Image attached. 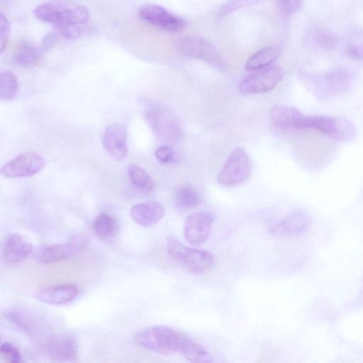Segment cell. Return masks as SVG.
<instances>
[{"label": "cell", "mask_w": 363, "mask_h": 363, "mask_svg": "<svg viewBox=\"0 0 363 363\" xmlns=\"http://www.w3.org/2000/svg\"><path fill=\"white\" fill-rule=\"evenodd\" d=\"M35 14L38 19L51 24L66 40L80 38L90 19L85 6L69 0H51L39 6Z\"/></svg>", "instance_id": "obj_1"}, {"label": "cell", "mask_w": 363, "mask_h": 363, "mask_svg": "<svg viewBox=\"0 0 363 363\" xmlns=\"http://www.w3.org/2000/svg\"><path fill=\"white\" fill-rule=\"evenodd\" d=\"M301 80L307 89L322 101L330 100L345 93L352 83V75L348 69H336L320 75L303 72Z\"/></svg>", "instance_id": "obj_2"}, {"label": "cell", "mask_w": 363, "mask_h": 363, "mask_svg": "<svg viewBox=\"0 0 363 363\" xmlns=\"http://www.w3.org/2000/svg\"><path fill=\"white\" fill-rule=\"evenodd\" d=\"M184 336L172 328L153 326L141 330L135 336V341L148 351L169 356L180 352Z\"/></svg>", "instance_id": "obj_3"}, {"label": "cell", "mask_w": 363, "mask_h": 363, "mask_svg": "<svg viewBox=\"0 0 363 363\" xmlns=\"http://www.w3.org/2000/svg\"><path fill=\"white\" fill-rule=\"evenodd\" d=\"M167 251L172 260L191 273H206L214 267V258L210 253L188 247L175 238H168Z\"/></svg>", "instance_id": "obj_4"}, {"label": "cell", "mask_w": 363, "mask_h": 363, "mask_svg": "<svg viewBox=\"0 0 363 363\" xmlns=\"http://www.w3.org/2000/svg\"><path fill=\"white\" fill-rule=\"evenodd\" d=\"M145 118L156 137L166 144L178 143L183 131L178 119L167 108L153 105L145 111Z\"/></svg>", "instance_id": "obj_5"}, {"label": "cell", "mask_w": 363, "mask_h": 363, "mask_svg": "<svg viewBox=\"0 0 363 363\" xmlns=\"http://www.w3.org/2000/svg\"><path fill=\"white\" fill-rule=\"evenodd\" d=\"M177 48L182 55L203 61L217 70H223L225 68L219 51L207 40L194 36L182 37L178 40Z\"/></svg>", "instance_id": "obj_6"}, {"label": "cell", "mask_w": 363, "mask_h": 363, "mask_svg": "<svg viewBox=\"0 0 363 363\" xmlns=\"http://www.w3.org/2000/svg\"><path fill=\"white\" fill-rule=\"evenodd\" d=\"M251 174V163L247 153L237 149L230 154L217 179L221 185L233 187L244 183Z\"/></svg>", "instance_id": "obj_7"}, {"label": "cell", "mask_w": 363, "mask_h": 363, "mask_svg": "<svg viewBox=\"0 0 363 363\" xmlns=\"http://www.w3.org/2000/svg\"><path fill=\"white\" fill-rule=\"evenodd\" d=\"M312 128L339 142H348L356 135L355 126L346 118L312 116Z\"/></svg>", "instance_id": "obj_8"}, {"label": "cell", "mask_w": 363, "mask_h": 363, "mask_svg": "<svg viewBox=\"0 0 363 363\" xmlns=\"http://www.w3.org/2000/svg\"><path fill=\"white\" fill-rule=\"evenodd\" d=\"M214 221V214L207 211L189 215L184 224V236L187 242L194 247L205 244L211 235Z\"/></svg>", "instance_id": "obj_9"}, {"label": "cell", "mask_w": 363, "mask_h": 363, "mask_svg": "<svg viewBox=\"0 0 363 363\" xmlns=\"http://www.w3.org/2000/svg\"><path fill=\"white\" fill-rule=\"evenodd\" d=\"M87 238L83 235H76L63 244H58L41 248L37 255V260L45 265L70 258L85 250Z\"/></svg>", "instance_id": "obj_10"}, {"label": "cell", "mask_w": 363, "mask_h": 363, "mask_svg": "<svg viewBox=\"0 0 363 363\" xmlns=\"http://www.w3.org/2000/svg\"><path fill=\"white\" fill-rule=\"evenodd\" d=\"M46 164V160L40 154L25 153L6 164L1 174L8 178L31 177L42 171Z\"/></svg>", "instance_id": "obj_11"}, {"label": "cell", "mask_w": 363, "mask_h": 363, "mask_svg": "<svg viewBox=\"0 0 363 363\" xmlns=\"http://www.w3.org/2000/svg\"><path fill=\"white\" fill-rule=\"evenodd\" d=\"M284 71L280 66L260 70L244 79L239 85L243 94H262L274 90L282 81Z\"/></svg>", "instance_id": "obj_12"}, {"label": "cell", "mask_w": 363, "mask_h": 363, "mask_svg": "<svg viewBox=\"0 0 363 363\" xmlns=\"http://www.w3.org/2000/svg\"><path fill=\"white\" fill-rule=\"evenodd\" d=\"M140 16L146 22L168 31L180 32L186 26L183 19L156 5L142 8Z\"/></svg>", "instance_id": "obj_13"}, {"label": "cell", "mask_w": 363, "mask_h": 363, "mask_svg": "<svg viewBox=\"0 0 363 363\" xmlns=\"http://www.w3.org/2000/svg\"><path fill=\"white\" fill-rule=\"evenodd\" d=\"M270 118L276 126L281 128H312V116L307 115L292 107L274 106L270 111Z\"/></svg>", "instance_id": "obj_14"}, {"label": "cell", "mask_w": 363, "mask_h": 363, "mask_svg": "<svg viewBox=\"0 0 363 363\" xmlns=\"http://www.w3.org/2000/svg\"><path fill=\"white\" fill-rule=\"evenodd\" d=\"M103 144L106 151L116 160H124L128 153L127 132L121 124H112L105 130Z\"/></svg>", "instance_id": "obj_15"}, {"label": "cell", "mask_w": 363, "mask_h": 363, "mask_svg": "<svg viewBox=\"0 0 363 363\" xmlns=\"http://www.w3.org/2000/svg\"><path fill=\"white\" fill-rule=\"evenodd\" d=\"M45 351L52 360L58 362L74 360L78 348L76 339L68 334L53 336L47 342Z\"/></svg>", "instance_id": "obj_16"}, {"label": "cell", "mask_w": 363, "mask_h": 363, "mask_svg": "<svg viewBox=\"0 0 363 363\" xmlns=\"http://www.w3.org/2000/svg\"><path fill=\"white\" fill-rule=\"evenodd\" d=\"M79 294L76 285L63 284L42 289L37 298L43 303L51 305H63L73 302Z\"/></svg>", "instance_id": "obj_17"}, {"label": "cell", "mask_w": 363, "mask_h": 363, "mask_svg": "<svg viewBox=\"0 0 363 363\" xmlns=\"http://www.w3.org/2000/svg\"><path fill=\"white\" fill-rule=\"evenodd\" d=\"M164 209L155 202H144L131 208L130 215L140 226L149 228L157 224L164 217Z\"/></svg>", "instance_id": "obj_18"}, {"label": "cell", "mask_w": 363, "mask_h": 363, "mask_svg": "<svg viewBox=\"0 0 363 363\" xmlns=\"http://www.w3.org/2000/svg\"><path fill=\"white\" fill-rule=\"evenodd\" d=\"M32 251L33 245L28 238L19 234H14L6 242L4 255L8 262L16 264L26 260Z\"/></svg>", "instance_id": "obj_19"}, {"label": "cell", "mask_w": 363, "mask_h": 363, "mask_svg": "<svg viewBox=\"0 0 363 363\" xmlns=\"http://www.w3.org/2000/svg\"><path fill=\"white\" fill-rule=\"evenodd\" d=\"M310 223L308 217L304 212H293L274 227L273 232L280 235H298L305 232Z\"/></svg>", "instance_id": "obj_20"}, {"label": "cell", "mask_w": 363, "mask_h": 363, "mask_svg": "<svg viewBox=\"0 0 363 363\" xmlns=\"http://www.w3.org/2000/svg\"><path fill=\"white\" fill-rule=\"evenodd\" d=\"M187 361L192 363H207L212 361V355L201 344L184 336L180 352Z\"/></svg>", "instance_id": "obj_21"}, {"label": "cell", "mask_w": 363, "mask_h": 363, "mask_svg": "<svg viewBox=\"0 0 363 363\" xmlns=\"http://www.w3.org/2000/svg\"><path fill=\"white\" fill-rule=\"evenodd\" d=\"M175 205L183 210H189L196 208L202 203V196L199 191L188 185L178 187L174 193Z\"/></svg>", "instance_id": "obj_22"}, {"label": "cell", "mask_w": 363, "mask_h": 363, "mask_svg": "<svg viewBox=\"0 0 363 363\" xmlns=\"http://www.w3.org/2000/svg\"><path fill=\"white\" fill-rule=\"evenodd\" d=\"M280 49L277 47L263 48L253 54L246 62L249 71H260L269 67L278 58Z\"/></svg>", "instance_id": "obj_23"}, {"label": "cell", "mask_w": 363, "mask_h": 363, "mask_svg": "<svg viewBox=\"0 0 363 363\" xmlns=\"http://www.w3.org/2000/svg\"><path fill=\"white\" fill-rule=\"evenodd\" d=\"M43 49L30 43H23L15 51L13 60L23 67H32L37 65L43 56Z\"/></svg>", "instance_id": "obj_24"}, {"label": "cell", "mask_w": 363, "mask_h": 363, "mask_svg": "<svg viewBox=\"0 0 363 363\" xmlns=\"http://www.w3.org/2000/svg\"><path fill=\"white\" fill-rule=\"evenodd\" d=\"M93 232L99 238L108 241L115 237L118 232V223L110 214L103 212L93 223Z\"/></svg>", "instance_id": "obj_25"}, {"label": "cell", "mask_w": 363, "mask_h": 363, "mask_svg": "<svg viewBox=\"0 0 363 363\" xmlns=\"http://www.w3.org/2000/svg\"><path fill=\"white\" fill-rule=\"evenodd\" d=\"M128 176L133 185L139 190L149 193L154 190L155 183L151 176L138 164H132L128 168Z\"/></svg>", "instance_id": "obj_26"}, {"label": "cell", "mask_w": 363, "mask_h": 363, "mask_svg": "<svg viewBox=\"0 0 363 363\" xmlns=\"http://www.w3.org/2000/svg\"><path fill=\"white\" fill-rule=\"evenodd\" d=\"M6 319L25 334L31 335L36 330V323L31 317L22 311L10 310L6 312Z\"/></svg>", "instance_id": "obj_27"}, {"label": "cell", "mask_w": 363, "mask_h": 363, "mask_svg": "<svg viewBox=\"0 0 363 363\" xmlns=\"http://www.w3.org/2000/svg\"><path fill=\"white\" fill-rule=\"evenodd\" d=\"M19 83L15 75L10 71H4L0 76V99L2 101H10L17 95Z\"/></svg>", "instance_id": "obj_28"}, {"label": "cell", "mask_w": 363, "mask_h": 363, "mask_svg": "<svg viewBox=\"0 0 363 363\" xmlns=\"http://www.w3.org/2000/svg\"><path fill=\"white\" fill-rule=\"evenodd\" d=\"M263 0H228L217 11V15L220 18L228 16L244 8L255 5Z\"/></svg>", "instance_id": "obj_29"}, {"label": "cell", "mask_w": 363, "mask_h": 363, "mask_svg": "<svg viewBox=\"0 0 363 363\" xmlns=\"http://www.w3.org/2000/svg\"><path fill=\"white\" fill-rule=\"evenodd\" d=\"M304 0H278L280 12L285 16H292L299 12Z\"/></svg>", "instance_id": "obj_30"}, {"label": "cell", "mask_w": 363, "mask_h": 363, "mask_svg": "<svg viewBox=\"0 0 363 363\" xmlns=\"http://www.w3.org/2000/svg\"><path fill=\"white\" fill-rule=\"evenodd\" d=\"M10 36V22L3 14L0 17V44L1 53H3L8 47Z\"/></svg>", "instance_id": "obj_31"}, {"label": "cell", "mask_w": 363, "mask_h": 363, "mask_svg": "<svg viewBox=\"0 0 363 363\" xmlns=\"http://www.w3.org/2000/svg\"><path fill=\"white\" fill-rule=\"evenodd\" d=\"M2 357L11 363H19L21 362V354L15 346L10 343H4L0 348Z\"/></svg>", "instance_id": "obj_32"}, {"label": "cell", "mask_w": 363, "mask_h": 363, "mask_svg": "<svg viewBox=\"0 0 363 363\" xmlns=\"http://www.w3.org/2000/svg\"><path fill=\"white\" fill-rule=\"evenodd\" d=\"M155 155L159 162L167 164L173 159L174 152L169 146H161L156 149Z\"/></svg>", "instance_id": "obj_33"}, {"label": "cell", "mask_w": 363, "mask_h": 363, "mask_svg": "<svg viewBox=\"0 0 363 363\" xmlns=\"http://www.w3.org/2000/svg\"><path fill=\"white\" fill-rule=\"evenodd\" d=\"M62 39V37L58 31L49 33V34L45 36L43 40L42 49L47 51L52 49Z\"/></svg>", "instance_id": "obj_34"}, {"label": "cell", "mask_w": 363, "mask_h": 363, "mask_svg": "<svg viewBox=\"0 0 363 363\" xmlns=\"http://www.w3.org/2000/svg\"><path fill=\"white\" fill-rule=\"evenodd\" d=\"M348 52L351 58L363 62V44L353 45Z\"/></svg>", "instance_id": "obj_35"}]
</instances>
